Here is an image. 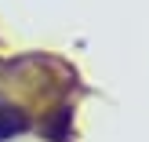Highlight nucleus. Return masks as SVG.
<instances>
[{"mask_svg": "<svg viewBox=\"0 0 149 142\" xmlns=\"http://www.w3.org/2000/svg\"><path fill=\"white\" fill-rule=\"evenodd\" d=\"M26 128H29L26 113H22V109H15V106H7V102H0V142L11 139V135H22Z\"/></svg>", "mask_w": 149, "mask_h": 142, "instance_id": "obj_1", "label": "nucleus"}]
</instances>
